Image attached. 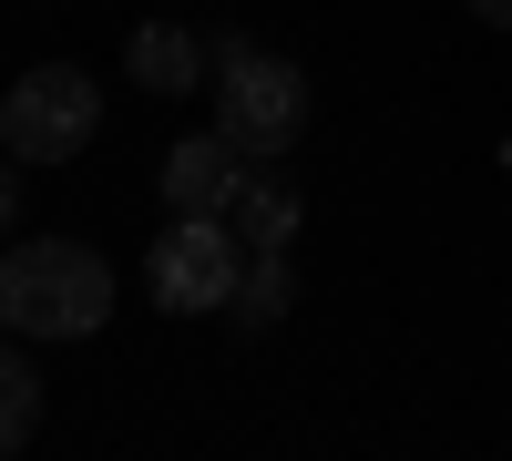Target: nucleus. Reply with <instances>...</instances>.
Here are the masks:
<instances>
[{
  "label": "nucleus",
  "mask_w": 512,
  "mask_h": 461,
  "mask_svg": "<svg viewBox=\"0 0 512 461\" xmlns=\"http://www.w3.org/2000/svg\"><path fill=\"white\" fill-rule=\"evenodd\" d=\"M113 318V267L82 236H21L0 257V328L11 339H93Z\"/></svg>",
  "instance_id": "1"
},
{
  "label": "nucleus",
  "mask_w": 512,
  "mask_h": 461,
  "mask_svg": "<svg viewBox=\"0 0 512 461\" xmlns=\"http://www.w3.org/2000/svg\"><path fill=\"white\" fill-rule=\"evenodd\" d=\"M216 134H236L246 164H277L297 134H308V72L226 31L216 41Z\"/></svg>",
  "instance_id": "2"
},
{
  "label": "nucleus",
  "mask_w": 512,
  "mask_h": 461,
  "mask_svg": "<svg viewBox=\"0 0 512 461\" xmlns=\"http://www.w3.org/2000/svg\"><path fill=\"white\" fill-rule=\"evenodd\" d=\"M93 134H103V82L82 62H31L11 93H0V144L21 164H72Z\"/></svg>",
  "instance_id": "3"
},
{
  "label": "nucleus",
  "mask_w": 512,
  "mask_h": 461,
  "mask_svg": "<svg viewBox=\"0 0 512 461\" xmlns=\"http://www.w3.org/2000/svg\"><path fill=\"white\" fill-rule=\"evenodd\" d=\"M236 277H246V236L226 216H175L144 257V298L164 318H205V308H236Z\"/></svg>",
  "instance_id": "4"
},
{
  "label": "nucleus",
  "mask_w": 512,
  "mask_h": 461,
  "mask_svg": "<svg viewBox=\"0 0 512 461\" xmlns=\"http://www.w3.org/2000/svg\"><path fill=\"white\" fill-rule=\"evenodd\" d=\"M236 185H246L236 134H185L175 154H164V205H175V216H226Z\"/></svg>",
  "instance_id": "5"
},
{
  "label": "nucleus",
  "mask_w": 512,
  "mask_h": 461,
  "mask_svg": "<svg viewBox=\"0 0 512 461\" xmlns=\"http://www.w3.org/2000/svg\"><path fill=\"white\" fill-rule=\"evenodd\" d=\"M123 72H134L144 93L175 103V93H195V82H205V41H195L185 21H144L134 41H123Z\"/></svg>",
  "instance_id": "6"
},
{
  "label": "nucleus",
  "mask_w": 512,
  "mask_h": 461,
  "mask_svg": "<svg viewBox=\"0 0 512 461\" xmlns=\"http://www.w3.org/2000/svg\"><path fill=\"white\" fill-rule=\"evenodd\" d=\"M226 226H236L246 246H297V185H277V175H256V164H246V185L226 195Z\"/></svg>",
  "instance_id": "7"
},
{
  "label": "nucleus",
  "mask_w": 512,
  "mask_h": 461,
  "mask_svg": "<svg viewBox=\"0 0 512 461\" xmlns=\"http://www.w3.org/2000/svg\"><path fill=\"white\" fill-rule=\"evenodd\" d=\"M297 308V267H287V246H246V277H236V318L246 328H277Z\"/></svg>",
  "instance_id": "8"
},
{
  "label": "nucleus",
  "mask_w": 512,
  "mask_h": 461,
  "mask_svg": "<svg viewBox=\"0 0 512 461\" xmlns=\"http://www.w3.org/2000/svg\"><path fill=\"white\" fill-rule=\"evenodd\" d=\"M31 431H41V369L0 339V461L11 451H31Z\"/></svg>",
  "instance_id": "9"
},
{
  "label": "nucleus",
  "mask_w": 512,
  "mask_h": 461,
  "mask_svg": "<svg viewBox=\"0 0 512 461\" xmlns=\"http://www.w3.org/2000/svg\"><path fill=\"white\" fill-rule=\"evenodd\" d=\"M0 226H21V154L0 144Z\"/></svg>",
  "instance_id": "10"
},
{
  "label": "nucleus",
  "mask_w": 512,
  "mask_h": 461,
  "mask_svg": "<svg viewBox=\"0 0 512 461\" xmlns=\"http://www.w3.org/2000/svg\"><path fill=\"white\" fill-rule=\"evenodd\" d=\"M472 21H492V31H512V0H472Z\"/></svg>",
  "instance_id": "11"
}]
</instances>
